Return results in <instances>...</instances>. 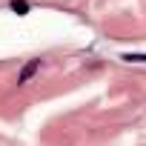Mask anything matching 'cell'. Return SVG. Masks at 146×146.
Wrapping results in <instances>:
<instances>
[{
  "label": "cell",
  "mask_w": 146,
  "mask_h": 146,
  "mask_svg": "<svg viewBox=\"0 0 146 146\" xmlns=\"http://www.w3.org/2000/svg\"><path fill=\"white\" fill-rule=\"evenodd\" d=\"M37 69H40V60H29V63L17 72V86H26V83L37 75Z\"/></svg>",
  "instance_id": "1"
},
{
  "label": "cell",
  "mask_w": 146,
  "mask_h": 146,
  "mask_svg": "<svg viewBox=\"0 0 146 146\" xmlns=\"http://www.w3.org/2000/svg\"><path fill=\"white\" fill-rule=\"evenodd\" d=\"M120 60H126V63H146V54H137V52H126V54H120Z\"/></svg>",
  "instance_id": "2"
},
{
  "label": "cell",
  "mask_w": 146,
  "mask_h": 146,
  "mask_svg": "<svg viewBox=\"0 0 146 146\" xmlns=\"http://www.w3.org/2000/svg\"><path fill=\"white\" fill-rule=\"evenodd\" d=\"M9 6H12V12H17V15H26V12H29V3H26V0H12Z\"/></svg>",
  "instance_id": "3"
}]
</instances>
